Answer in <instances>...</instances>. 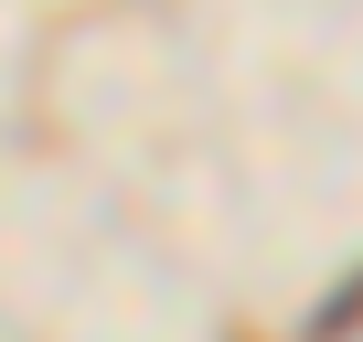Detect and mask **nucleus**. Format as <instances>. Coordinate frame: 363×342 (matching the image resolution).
Segmentation results:
<instances>
[{"label":"nucleus","mask_w":363,"mask_h":342,"mask_svg":"<svg viewBox=\"0 0 363 342\" xmlns=\"http://www.w3.org/2000/svg\"><path fill=\"white\" fill-rule=\"evenodd\" d=\"M352 321H363V278H352V289H342V299H320V321H310V331H320V342H331V331H352Z\"/></svg>","instance_id":"obj_1"}]
</instances>
